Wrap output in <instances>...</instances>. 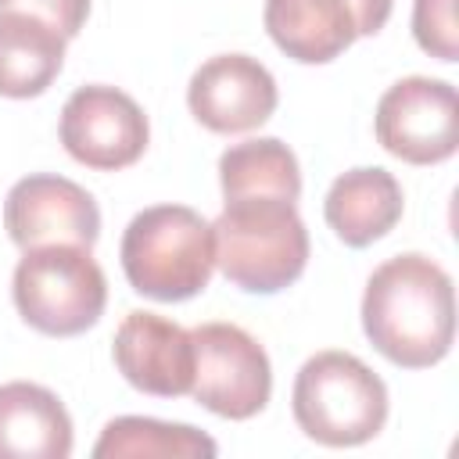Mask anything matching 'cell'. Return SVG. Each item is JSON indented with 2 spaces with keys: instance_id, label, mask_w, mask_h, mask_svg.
Returning a JSON list of instances; mask_svg holds the SVG:
<instances>
[{
  "instance_id": "1",
  "label": "cell",
  "mask_w": 459,
  "mask_h": 459,
  "mask_svg": "<svg viewBox=\"0 0 459 459\" xmlns=\"http://www.w3.org/2000/svg\"><path fill=\"white\" fill-rule=\"evenodd\" d=\"M369 344L402 369L441 362L455 341L452 276L427 255H394L373 269L362 294Z\"/></svg>"
},
{
  "instance_id": "2",
  "label": "cell",
  "mask_w": 459,
  "mask_h": 459,
  "mask_svg": "<svg viewBox=\"0 0 459 459\" xmlns=\"http://www.w3.org/2000/svg\"><path fill=\"white\" fill-rule=\"evenodd\" d=\"M215 265L247 294H276L290 287L308 262V230L294 201L240 197L226 201L212 222Z\"/></svg>"
},
{
  "instance_id": "3",
  "label": "cell",
  "mask_w": 459,
  "mask_h": 459,
  "mask_svg": "<svg viewBox=\"0 0 459 459\" xmlns=\"http://www.w3.org/2000/svg\"><path fill=\"white\" fill-rule=\"evenodd\" d=\"M118 255L136 294L154 301H186L212 280L215 233L212 222L186 204H154L129 219Z\"/></svg>"
},
{
  "instance_id": "4",
  "label": "cell",
  "mask_w": 459,
  "mask_h": 459,
  "mask_svg": "<svg viewBox=\"0 0 459 459\" xmlns=\"http://www.w3.org/2000/svg\"><path fill=\"white\" fill-rule=\"evenodd\" d=\"M290 409L312 441L351 448L384 430L387 387L362 359L348 351H319L298 369Z\"/></svg>"
},
{
  "instance_id": "5",
  "label": "cell",
  "mask_w": 459,
  "mask_h": 459,
  "mask_svg": "<svg viewBox=\"0 0 459 459\" xmlns=\"http://www.w3.org/2000/svg\"><path fill=\"white\" fill-rule=\"evenodd\" d=\"M18 316L47 337L86 333L108 305V280L90 247L47 244L25 251L11 280Z\"/></svg>"
},
{
  "instance_id": "6",
  "label": "cell",
  "mask_w": 459,
  "mask_h": 459,
  "mask_svg": "<svg viewBox=\"0 0 459 459\" xmlns=\"http://www.w3.org/2000/svg\"><path fill=\"white\" fill-rule=\"evenodd\" d=\"M194 341V384L190 394L215 416L251 420L273 394V366L265 348L233 323H201Z\"/></svg>"
},
{
  "instance_id": "7",
  "label": "cell",
  "mask_w": 459,
  "mask_h": 459,
  "mask_svg": "<svg viewBox=\"0 0 459 459\" xmlns=\"http://www.w3.org/2000/svg\"><path fill=\"white\" fill-rule=\"evenodd\" d=\"M377 140L409 165H437L459 147L455 86L430 75L398 79L377 104Z\"/></svg>"
},
{
  "instance_id": "8",
  "label": "cell",
  "mask_w": 459,
  "mask_h": 459,
  "mask_svg": "<svg viewBox=\"0 0 459 459\" xmlns=\"http://www.w3.org/2000/svg\"><path fill=\"white\" fill-rule=\"evenodd\" d=\"M151 126L143 108L115 86H79L61 108L65 151L97 172H118L143 158Z\"/></svg>"
},
{
  "instance_id": "9",
  "label": "cell",
  "mask_w": 459,
  "mask_h": 459,
  "mask_svg": "<svg viewBox=\"0 0 459 459\" xmlns=\"http://www.w3.org/2000/svg\"><path fill=\"white\" fill-rule=\"evenodd\" d=\"M4 226L22 251L47 244L93 247V240L100 237V208L93 194L82 190L79 183L65 176L36 172L7 190Z\"/></svg>"
},
{
  "instance_id": "10",
  "label": "cell",
  "mask_w": 459,
  "mask_h": 459,
  "mask_svg": "<svg viewBox=\"0 0 459 459\" xmlns=\"http://www.w3.org/2000/svg\"><path fill=\"white\" fill-rule=\"evenodd\" d=\"M276 79L269 68L247 54L208 57L186 86V104L194 118L212 133H251L276 111Z\"/></svg>"
},
{
  "instance_id": "11",
  "label": "cell",
  "mask_w": 459,
  "mask_h": 459,
  "mask_svg": "<svg viewBox=\"0 0 459 459\" xmlns=\"http://www.w3.org/2000/svg\"><path fill=\"white\" fill-rule=\"evenodd\" d=\"M118 373L143 394L179 398L190 394L194 384V341L190 330L158 316V312H129L111 344Z\"/></svg>"
},
{
  "instance_id": "12",
  "label": "cell",
  "mask_w": 459,
  "mask_h": 459,
  "mask_svg": "<svg viewBox=\"0 0 459 459\" xmlns=\"http://www.w3.org/2000/svg\"><path fill=\"white\" fill-rule=\"evenodd\" d=\"M72 416L39 384H0V459H68Z\"/></svg>"
},
{
  "instance_id": "13",
  "label": "cell",
  "mask_w": 459,
  "mask_h": 459,
  "mask_svg": "<svg viewBox=\"0 0 459 459\" xmlns=\"http://www.w3.org/2000/svg\"><path fill=\"white\" fill-rule=\"evenodd\" d=\"M402 208H405V197L398 179L377 165L337 176L323 201L326 226L348 247H369L373 240L387 237L402 219Z\"/></svg>"
},
{
  "instance_id": "14",
  "label": "cell",
  "mask_w": 459,
  "mask_h": 459,
  "mask_svg": "<svg viewBox=\"0 0 459 459\" xmlns=\"http://www.w3.org/2000/svg\"><path fill=\"white\" fill-rule=\"evenodd\" d=\"M262 18L273 43L301 65H326L359 39L344 0H265Z\"/></svg>"
},
{
  "instance_id": "15",
  "label": "cell",
  "mask_w": 459,
  "mask_h": 459,
  "mask_svg": "<svg viewBox=\"0 0 459 459\" xmlns=\"http://www.w3.org/2000/svg\"><path fill=\"white\" fill-rule=\"evenodd\" d=\"M65 43L43 18L0 11V97L29 100L47 93L65 65Z\"/></svg>"
},
{
  "instance_id": "16",
  "label": "cell",
  "mask_w": 459,
  "mask_h": 459,
  "mask_svg": "<svg viewBox=\"0 0 459 459\" xmlns=\"http://www.w3.org/2000/svg\"><path fill=\"white\" fill-rule=\"evenodd\" d=\"M219 183L226 201L240 197H280L298 201L301 194V169L294 151L276 136L244 140L222 151L219 158Z\"/></svg>"
},
{
  "instance_id": "17",
  "label": "cell",
  "mask_w": 459,
  "mask_h": 459,
  "mask_svg": "<svg viewBox=\"0 0 459 459\" xmlns=\"http://www.w3.org/2000/svg\"><path fill=\"white\" fill-rule=\"evenodd\" d=\"M215 452L219 445L204 430L151 416H118L93 445L97 459H212Z\"/></svg>"
},
{
  "instance_id": "18",
  "label": "cell",
  "mask_w": 459,
  "mask_h": 459,
  "mask_svg": "<svg viewBox=\"0 0 459 459\" xmlns=\"http://www.w3.org/2000/svg\"><path fill=\"white\" fill-rule=\"evenodd\" d=\"M412 36L430 57L455 61L459 57L455 0H416L412 4Z\"/></svg>"
},
{
  "instance_id": "19",
  "label": "cell",
  "mask_w": 459,
  "mask_h": 459,
  "mask_svg": "<svg viewBox=\"0 0 459 459\" xmlns=\"http://www.w3.org/2000/svg\"><path fill=\"white\" fill-rule=\"evenodd\" d=\"M0 11H22V14H32V18H43L65 39H72L86 25L90 0H0Z\"/></svg>"
},
{
  "instance_id": "20",
  "label": "cell",
  "mask_w": 459,
  "mask_h": 459,
  "mask_svg": "<svg viewBox=\"0 0 459 459\" xmlns=\"http://www.w3.org/2000/svg\"><path fill=\"white\" fill-rule=\"evenodd\" d=\"M351 18H355V32L359 36H377L384 29V22L391 18L394 0H344Z\"/></svg>"
}]
</instances>
